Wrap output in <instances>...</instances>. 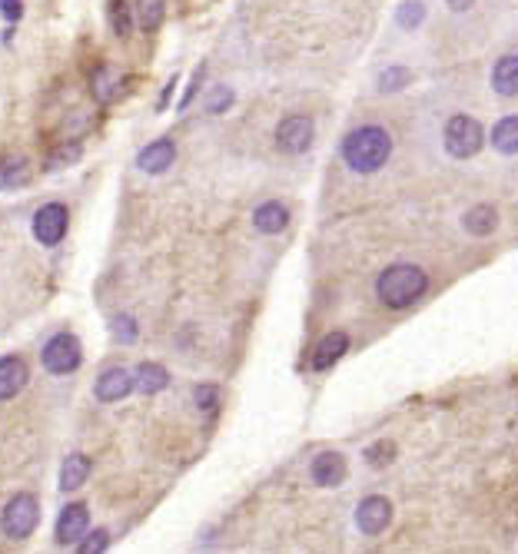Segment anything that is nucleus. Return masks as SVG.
<instances>
[{
  "instance_id": "12",
  "label": "nucleus",
  "mask_w": 518,
  "mask_h": 554,
  "mask_svg": "<svg viewBox=\"0 0 518 554\" xmlns=\"http://www.w3.org/2000/svg\"><path fill=\"white\" fill-rule=\"evenodd\" d=\"M173 163H177V143L170 140V136H160V140L146 143L144 150L136 153V170L146 176L166 173Z\"/></svg>"
},
{
  "instance_id": "34",
  "label": "nucleus",
  "mask_w": 518,
  "mask_h": 554,
  "mask_svg": "<svg viewBox=\"0 0 518 554\" xmlns=\"http://www.w3.org/2000/svg\"><path fill=\"white\" fill-rule=\"evenodd\" d=\"M0 17H7L11 23H17L23 17V4L21 0H0Z\"/></svg>"
},
{
  "instance_id": "26",
  "label": "nucleus",
  "mask_w": 518,
  "mask_h": 554,
  "mask_svg": "<svg viewBox=\"0 0 518 554\" xmlns=\"http://www.w3.org/2000/svg\"><path fill=\"white\" fill-rule=\"evenodd\" d=\"M110 336L113 342H120V346H133L136 339H140V326H136V319L130 312H117L110 319Z\"/></svg>"
},
{
  "instance_id": "35",
  "label": "nucleus",
  "mask_w": 518,
  "mask_h": 554,
  "mask_svg": "<svg viewBox=\"0 0 518 554\" xmlns=\"http://www.w3.org/2000/svg\"><path fill=\"white\" fill-rule=\"evenodd\" d=\"M177 87H180V76L173 74V76H170V80H166V87H163V93H160V100H156V110H160V113H163V110L170 107V100H173Z\"/></svg>"
},
{
  "instance_id": "2",
  "label": "nucleus",
  "mask_w": 518,
  "mask_h": 554,
  "mask_svg": "<svg viewBox=\"0 0 518 554\" xmlns=\"http://www.w3.org/2000/svg\"><path fill=\"white\" fill-rule=\"evenodd\" d=\"M426 289H429V276L412 262H396L375 279V295L389 309H408L426 295Z\"/></svg>"
},
{
  "instance_id": "1",
  "label": "nucleus",
  "mask_w": 518,
  "mask_h": 554,
  "mask_svg": "<svg viewBox=\"0 0 518 554\" xmlns=\"http://www.w3.org/2000/svg\"><path fill=\"white\" fill-rule=\"evenodd\" d=\"M392 156V136L382 127H356L346 140H342V160L353 173H375L382 170L386 160Z\"/></svg>"
},
{
  "instance_id": "29",
  "label": "nucleus",
  "mask_w": 518,
  "mask_h": 554,
  "mask_svg": "<svg viewBox=\"0 0 518 554\" xmlns=\"http://www.w3.org/2000/svg\"><path fill=\"white\" fill-rule=\"evenodd\" d=\"M412 80V74H408L406 66H386L382 74H379V90L382 93H396V90H402Z\"/></svg>"
},
{
  "instance_id": "32",
  "label": "nucleus",
  "mask_w": 518,
  "mask_h": 554,
  "mask_svg": "<svg viewBox=\"0 0 518 554\" xmlns=\"http://www.w3.org/2000/svg\"><path fill=\"white\" fill-rule=\"evenodd\" d=\"M203 76H206V64H199L197 70H193V76H189V84H187V90H183V97H180L177 110H183V113H187V107L193 103V100H197L199 87H203Z\"/></svg>"
},
{
  "instance_id": "13",
  "label": "nucleus",
  "mask_w": 518,
  "mask_h": 554,
  "mask_svg": "<svg viewBox=\"0 0 518 554\" xmlns=\"http://www.w3.org/2000/svg\"><path fill=\"white\" fill-rule=\"evenodd\" d=\"M31 382V365L21 356H0V402L17 399Z\"/></svg>"
},
{
  "instance_id": "16",
  "label": "nucleus",
  "mask_w": 518,
  "mask_h": 554,
  "mask_svg": "<svg viewBox=\"0 0 518 554\" xmlns=\"http://www.w3.org/2000/svg\"><path fill=\"white\" fill-rule=\"evenodd\" d=\"M90 471H93V462L87 455H66L60 465V491L64 495L80 491L90 481Z\"/></svg>"
},
{
  "instance_id": "28",
  "label": "nucleus",
  "mask_w": 518,
  "mask_h": 554,
  "mask_svg": "<svg viewBox=\"0 0 518 554\" xmlns=\"http://www.w3.org/2000/svg\"><path fill=\"white\" fill-rule=\"evenodd\" d=\"M107 548H110V532L107 528H90L77 544L80 554H103Z\"/></svg>"
},
{
  "instance_id": "30",
  "label": "nucleus",
  "mask_w": 518,
  "mask_h": 554,
  "mask_svg": "<svg viewBox=\"0 0 518 554\" xmlns=\"http://www.w3.org/2000/svg\"><path fill=\"white\" fill-rule=\"evenodd\" d=\"M193 402H197V409L203 415H213L216 412V402H220V389L210 385V382H203V385L193 389Z\"/></svg>"
},
{
  "instance_id": "19",
  "label": "nucleus",
  "mask_w": 518,
  "mask_h": 554,
  "mask_svg": "<svg viewBox=\"0 0 518 554\" xmlns=\"http://www.w3.org/2000/svg\"><path fill=\"white\" fill-rule=\"evenodd\" d=\"M492 87H496L502 97H518V54L502 57V60L492 66Z\"/></svg>"
},
{
  "instance_id": "5",
  "label": "nucleus",
  "mask_w": 518,
  "mask_h": 554,
  "mask_svg": "<svg viewBox=\"0 0 518 554\" xmlns=\"http://www.w3.org/2000/svg\"><path fill=\"white\" fill-rule=\"evenodd\" d=\"M482 143H486V130H482V123L472 120V117H452V120L445 123V150L452 153L455 160H469L475 153L482 150Z\"/></svg>"
},
{
  "instance_id": "8",
  "label": "nucleus",
  "mask_w": 518,
  "mask_h": 554,
  "mask_svg": "<svg viewBox=\"0 0 518 554\" xmlns=\"http://www.w3.org/2000/svg\"><path fill=\"white\" fill-rule=\"evenodd\" d=\"M90 532V508L83 501H70L60 508L57 514V528H54V541L60 548H77L80 538Z\"/></svg>"
},
{
  "instance_id": "15",
  "label": "nucleus",
  "mask_w": 518,
  "mask_h": 554,
  "mask_svg": "<svg viewBox=\"0 0 518 554\" xmlns=\"http://www.w3.org/2000/svg\"><path fill=\"white\" fill-rule=\"evenodd\" d=\"M346 352H349V336H346V332H329V336H322L320 342H316V348H312V369L316 372L332 369Z\"/></svg>"
},
{
  "instance_id": "4",
  "label": "nucleus",
  "mask_w": 518,
  "mask_h": 554,
  "mask_svg": "<svg viewBox=\"0 0 518 554\" xmlns=\"http://www.w3.org/2000/svg\"><path fill=\"white\" fill-rule=\"evenodd\" d=\"M40 365L47 369V375H74L83 365V342L74 332H57L44 342L40 348Z\"/></svg>"
},
{
  "instance_id": "14",
  "label": "nucleus",
  "mask_w": 518,
  "mask_h": 554,
  "mask_svg": "<svg viewBox=\"0 0 518 554\" xmlns=\"http://www.w3.org/2000/svg\"><path fill=\"white\" fill-rule=\"evenodd\" d=\"M346 471H349V465H346V458L339 452H320L309 465V479L316 481L320 488H336V485H342Z\"/></svg>"
},
{
  "instance_id": "24",
  "label": "nucleus",
  "mask_w": 518,
  "mask_h": 554,
  "mask_svg": "<svg viewBox=\"0 0 518 554\" xmlns=\"http://www.w3.org/2000/svg\"><path fill=\"white\" fill-rule=\"evenodd\" d=\"M462 226L472 233V236H488V233H496L498 226V213L492 207H472L465 213Z\"/></svg>"
},
{
  "instance_id": "23",
  "label": "nucleus",
  "mask_w": 518,
  "mask_h": 554,
  "mask_svg": "<svg viewBox=\"0 0 518 554\" xmlns=\"http://www.w3.org/2000/svg\"><path fill=\"white\" fill-rule=\"evenodd\" d=\"M107 21H110V31L120 37V40H127L133 33V7H130V0H110L107 4Z\"/></svg>"
},
{
  "instance_id": "7",
  "label": "nucleus",
  "mask_w": 518,
  "mask_h": 554,
  "mask_svg": "<svg viewBox=\"0 0 518 554\" xmlns=\"http://www.w3.org/2000/svg\"><path fill=\"white\" fill-rule=\"evenodd\" d=\"M312 133H316V127H312L309 117L289 113L276 127V146L286 153V156H299V153H306L312 146Z\"/></svg>"
},
{
  "instance_id": "25",
  "label": "nucleus",
  "mask_w": 518,
  "mask_h": 554,
  "mask_svg": "<svg viewBox=\"0 0 518 554\" xmlns=\"http://www.w3.org/2000/svg\"><path fill=\"white\" fill-rule=\"evenodd\" d=\"M492 143H496L498 153H518V117H505V120L496 123L492 130Z\"/></svg>"
},
{
  "instance_id": "17",
  "label": "nucleus",
  "mask_w": 518,
  "mask_h": 554,
  "mask_svg": "<svg viewBox=\"0 0 518 554\" xmlns=\"http://www.w3.org/2000/svg\"><path fill=\"white\" fill-rule=\"evenodd\" d=\"M166 385H170V372L160 362H140L133 369V391L140 395H160Z\"/></svg>"
},
{
  "instance_id": "36",
  "label": "nucleus",
  "mask_w": 518,
  "mask_h": 554,
  "mask_svg": "<svg viewBox=\"0 0 518 554\" xmlns=\"http://www.w3.org/2000/svg\"><path fill=\"white\" fill-rule=\"evenodd\" d=\"M449 4V11H455V13H465L469 7H472L475 0H445Z\"/></svg>"
},
{
  "instance_id": "18",
  "label": "nucleus",
  "mask_w": 518,
  "mask_h": 554,
  "mask_svg": "<svg viewBox=\"0 0 518 554\" xmlns=\"http://www.w3.org/2000/svg\"><path fill=\"white\" fill-rule=\"evenodd\" d=\"M253 226L266 236H276V233H283L289 226V209L283 203H276V199H266L259 203L253 213Z\"/></svg>"
},
{
  "instance_id": "31",
  "label": "nucleus",
  "mask_w": 518,
  "mask_h": 554,
  "mask_svg": "<svg viewBox=\"0 0 518 554\" xmlns=\"http://www.w3.org/2000/svg\"><path fill=\"white\" fill-rule=\"evenodd\" d=\"M233 100H236L233 87L220 84V87H213V90H210V100H206V110H210L213 117H220V113H226V110L233 107Z\"/></svg>"
},
{
  "instance_id": "3",
  "label": "nucleus",
  "mask_w": 518,
  "mask_h": 554,
  "mask_svg": "<svg viewBox=\"0 0 518 554\" xmlns=\"http://www.w3.org/2000/svg\"><path fill=\"white\" fill-rule=\"evenodd\" d=\"M40 524V501L31 491H17L0 508V532L7 541H27Z\"/></svg>"
},
{
  "instance_id": "27",
  "label": "nucleus",
  "mask_w": 518,
  "mask_h": 554,
  "mask_svg": "<svg viewBox=\"0 0 518 554\" xmlns=\"http://www.w3.org/2000/svg\"><path fill=\"white\" fill-rule=\"evenodd\" d=\"M422 21H426V4H422V0H406L396 13V23L402 31H416Z\"/></svg>"
},
{
  "instance_id": "20",
  "label": "nucleus",
  "mask_w": 518,
  "mask_h": 554,
  "mask_svg": "<svg viewBox=\"0 0 518 554\" xmlns=\"http://www.w3.org/2000/svg\"><path fill=\"white\" fill-rule=\"evenodd\" d=\"M27 176H31V160H27V156H21V153L4 156V160H0V193L23 186L27 183Z\"/></svg>"
},
{
  "instance_id": "6",
  "label": "nucleus",
  "mask_w": 518,
  "mask_h": 554,
  "mask_svg": "<svg viewBox=\"0 0 518 554\" xmlns=\"http://www.w3.org/2000/svg\"><path fill=\"white\" fill-rule=\"evenodd\" d=\"M66 229H70V209L64 207V203H44V207L33 213L31 219V233L33 240L40 242V246H60L66 236Z\"/></svg>"
},
{
  "instance_id": "11",
  "label": "nucleus",
  "mask_w": 518,
  "mask_h": 554,
  "mask_svg": "<svg viewBox=\"0 0 518 554\" xmlns=\"http://www.w3.org/2000/svg\"><path fill=\"white\" fill-rule=\"evenodd\" d=\"M392 522V501L382 498V495H369V498L359 501V508H356V524H359V532L375 538V534H382Z\"/></svg>"
},
{
  "instance_id": "21",
  "label": "nucleus",
  "mask_w": 518,
  "mask_h": 554,
  "mask_svg": "<svg viewBox=\"0 0 518 554\" xmlns=\"http://www.w3.org/2000/svg\"><path fill=\"white\" fill-rule=\"evenodd\" d=\"M133 17L140 23V31H160L166 21V0H133Z\"/></svg>"
},
{
  "instance_id": "10",
  "label": "nucleus",
  "mask_w": 518,
  "mask_h": 554,
  "mask_svg": "<svg viewBox=\"0 0 518 554\" xmlns=\"http://www.w3.org/2000/svg\"><path fill=\"white\" fill-rule=\"evenodd\" d=\"M130 391H133V372L123 369V365H107L97 375V382H93V399L103 405L123 402Z\"/></svg>"
},
{
  "instance_id": "9",
  "label": "nucleus",
  "mask_w": 518,
  "mask_h": 554,
  "mask_svg": "<svg viewBox=\"0 0 518 554\" xmlns=\"http://www.w3.org/2000/svg\"><path fill=\"white\" fill-rule=\"evenodd\" d=\"M127 74L123 70H117L113 64H100L93 74H90V97L97 100L100 107H110V103H117V100L127 93Z\"/></svg>"
},
{
  "instance_id": "33",
  "label": "nucleus",
  "mask_w": 518,
  "mask_h": 554,
  "mask_svg": "<svg viewBox=\"0 0 518 554\" xmlns=\"http://www.w3.org/2000/svg\"><path fill=\"white\" fill-rule=\"evenodd\" d=\"M392 455H396V445H392V442H375V445L365 448V462H369V465H379V468L389 465Z\"/></svg>"
},
{
  "instance_id": "22",
  "label": "nucleus",
  "mask_w": 518,
  "mask_h": 554,
  "mask_svg": "<svg viewBox=\"0 0 518 554\" xmlns=\"http://www.w3.org/2000/svg\"><path fill=\"white\" fill-rule=\"evenodd\" d=\"M80 156H83V143H80V140H64V143H57L54 150L47 153L44 170H47V173H54V170H66V166H77Z\"/></svg>"
}]
</instances>
